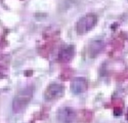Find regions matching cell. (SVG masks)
Returning <instances> with one entry per match:
<instances>
[{
	"label": "cell",
	"mask_w": 128,
	"mask_h": 123,
	"mask_svg": "<svg viewBox=\"0 0 128 123\" xmlns=\"http://www.w3.org/2000/svg\"><path fill=\"white\" fill-rule=\"evenodd\" d=\"M34 89L32 86H27L25 88H22L18 94L14 96L12 100V111L14 113L20 114L25 111V109L28 107L30 102L33 98Z\"/></svg>",
	"instance_id": "cell-1"
},
{
	"label": "cell",
	"mask_w": 128,
	"mask_h": 123,
	"mask_svg": "<svg viewBox=\"0 0 128 123\" xmlns=\"http://www.w3.org/2000/svg\"><path fill=\"white\" fill-rule=\"evenodd\" d=\"M98 23V16L95 14H89L82 16L76 25V31L78 35H84L96 25Z\"/></svg>",
	"instance_id": "cell-2"
},
{
	"label": "cell",
	"mask_w": 128,
	"mask_h": 123,
	"mask_svg": "<svg viewBox=\"0 0 128 123\" xmlns=\"http://www.w3.org/2000/svg\"><path fill=\"white\" fill-rule=\"evenodd\" d=\"M64 91H65V88H64L62 84L51 83L47 86V88L44 91V100L48 102L58 100L62 96Z\"/></svg>",
	"instance_id": "cell-3"
},
{
	"label": "cell",
	"mask_w": 128,
	"mask_h": 123,
	"mask_svg": "<svg viewBox=\"0 0 128 123\" xmlns=\"http://www.w3.org/2000/svg\"><path fill=\"white\" fill-rule=\"evenodd\" d=\"M76 112L69 107H62L58 112V119L60 123H73L76 120Z\"/></svg>",
	"instance_id": "cell-4"
},
{
	"label": "cell",
	"mask_w": 128,
	"mask_h": 123,
	"mask_svg": "<svg viewBox=\"0 0 128 123\" xmlns=\"http://www.w3.org/2000/svg\"><path fill=\"white\" fill-rule=\"evenodd\" d=\"M88 88V81L84 77H76L71 82V91L74 94H81Z\"/></svg>",
	"instance_id": "cell-5"
},
{
	"label": "cell",
	"mask_w": 128,
	"mask_h": 123,
	"mask_svg": "<svg viewBox=\"0 0 128 123\" xmlns=\"http://www.w3.org/2000/svg\"><path fill=\"white\" fill-rule=\"evenodd\" d=\"M106 43L102 39H94L89 43L88 46V56L91 58H94L100 54V52L104 49Z\"/></svg>",
	"instance_id": "cell-6"
},
{
	"label": "cell",
	"mask_w": 128,
	"mask_h": 123,
	"mask_svg": "<svg viewBox=\"0 0 128 123\" xmlns=\"http://www.w3.org/2000/svg\"><path fill=\"white\" fill-rule=\"evenodd\" d=\"M74 52H75V48H74L73 45H66L62 47L58 56V62H60V63H68L74 58Z\"/></svg>",
	"instance_id": "cell-7"
},
{
	"label": "cell",
	"mask_w": 128,
	"mask_h": 123,
	"mask_svg": "<svg viewBox=\"0 0 128 123\" xmlns=\"http://www.w3.org/2000/svg\"><path fill=\"white\" fill-rule=\"evenodd\" d=\"M127 120H128V114H127Z\"/></svg>",
	"instance_id": "cell-8"
}]
</instances>
